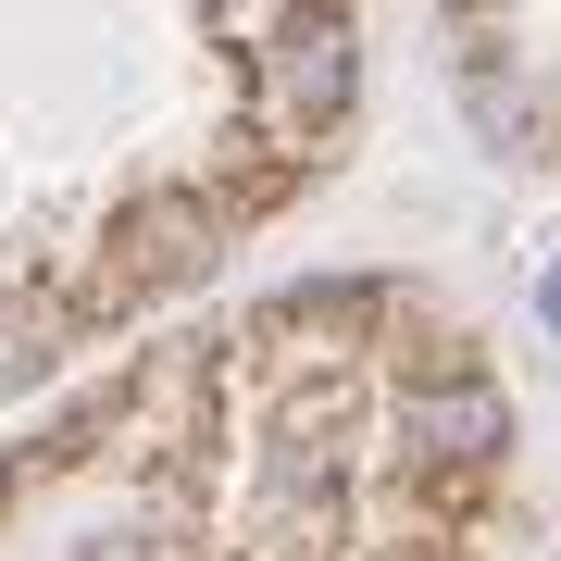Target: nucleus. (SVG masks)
<instances>
[{"instance_id":"nucleus-1","label":"nucleus","mask_w":561,"mask_h":561,"mask_svg":"<svg viewBox=\"0 0 561 561\" xmlns=\"http://www.w3.org/2000/svg\"><path fill=\"white\" fill-rule=\"evenodd\" d=\"M275 113H287V125L350 113V25H300V38L275 50Z\"/></svg>"},{"instance_id":"nucleus-2","label":"nucleus","mask_w":561,"mask_h":561,"mask_svg":"<svg viewBox=\"0 0 561 561\" xmlns=\"http://www.w3.org/2000/svg\"><path fill=\"white\" fill-rule=\"evenodd\" d=\"M500 437H512V412L486 400V387H437V400L412 412V449H424V461H486Z\"/></svg>"},{"instance_id":"nucleus-3","label":"nucleus","mask_w":561,"mask_h":561,"mask_svg":"<svg viewBox=\"0 0 561 561\" xmlns=\"http://www.w3.org/2000/svg\"><path fill=\"white\" fill-rule=\"evenodd\" d=\"M50 337H38V324H0V375H25V362H38Z\"/></svg>"}]
</instances>
